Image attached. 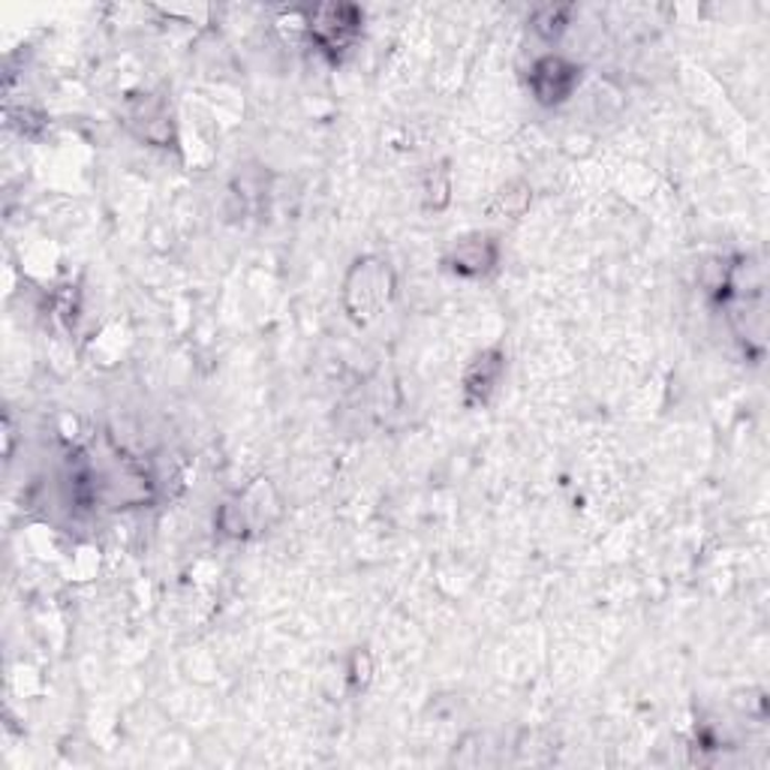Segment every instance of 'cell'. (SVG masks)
I'll return each mask as SVG.
<instances>
[{
  "label": "cell",
  "instance_id": "cell-1",
  "mask_svg": "<svg viewBox=\"0 0 770 770\" xmlns=\"http://www.w3.org/2000/svg\"><path fill=\"white\" fill-rule=\"evenodd\" d=\"M578 82V70L572 64H566L563 57H545L532 70V87L542 103H560L572 94V87Z\"/></svg>",
  "mask_w": 770,
  "mask_h": 770
},
{
  "label": "cell",
  "instance_id": "cell-2",
  "mask_svg": "<svg viewBox=\"0 0 770 770\" xmlns=\"http://www.w3.org/2000/svg\"><path fill=\"white\" fill-rule=\"evenodd\" d=\"M314 22V33L319 36V43L328 45V49H337V45H347L352 40L358 15L349 7H328V10L316 12Z\"/></svg>",
  "mask_w": 770,
  "mask_h": 770
}]
</instances>
